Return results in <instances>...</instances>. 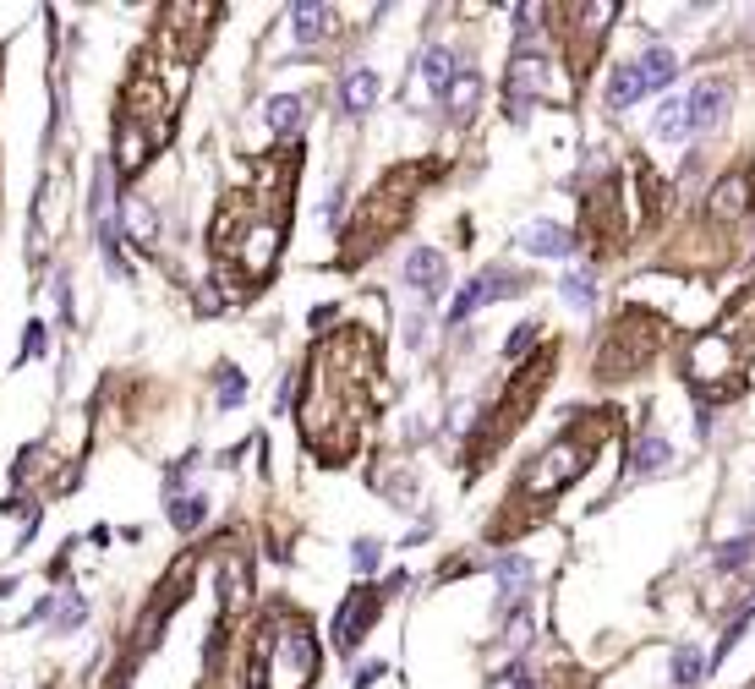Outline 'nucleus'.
I'll return each instance as SVG.
<instances>
[{
	"instance_id": "obj_1",
	"label": "nucleus",
	"mask_w": 755,
	"mask_h": 689,
	"mask_svg": "<svg viewBox=\"0 0 755 689\" xmlns=\"http://www.w3.org/2000/svg\"><path fill=\"white\" fill-rule=\"evenodd\" d=\"M378 372V350L362 329L340 334L334 345H323L312 356V383H307V405H301V432H318L329 416V438H323V460H340V443H356V422L367 405V383Z\"/></svg>"
},
{
	"instance_id": "obj_2",
	"label": "nucleus",
	"mask_w": 755,
	"mask_h": 689,
	"mask_svg": "<svg viewBox=\"0 0 755 689\" xmlns=\"http://www.w3.org/2000/svg\"><path fill=\"white\" fill-rule=\"evenodd\" d=\"M755 361V290L734 301L717 318V329H706L690 345V383L701 400H728L745 383V367Z\"/></svg>"
},
{
	"instance_id": "obj_3",
	"label": "nucleus",
	"mask_w": 755,
	"mask_h": 689,
	"mask_svg": "<svg viewBox=\"0 0 755 689\" xmlns=\"http://www.w3.org/2000/svg\"><path fill=\"white\" fill-rule=\"evenodd\" d=\"M318 673V640L301 624H274L258 640V657H252V689H307V679Z\"/></svg>"
},
{
	"instance_id": "obj_4",
	"label": "nucleus",
	"mask_w": 755,
	"mask_h": 689,
	"mask_svg": "<svg viewBox=\"0 0 755 689\" xmlns=\"http://www.w3.org/2000/svg\"><path fill=\"white\" fill-rule=\"evenodd\" d=\"M580 471H586V427L564 432L559 443H548V449L526 465V476H520V498H553V493H564Z\"/></svg>"
},
{
	"instance_id": "obj_5",
	"label": "nucleus",
	"mask_w": 755,
	"mask_h": 689,
	"mask_svg": "<svg viewBox=\"0 0 755 689\" xmlns=\"http://www.w3.org/2000/svg\"><path fill=\"white\" fill-rule=\"evenodd\" d=\"M520 290H526V279H520L515 268H504V263H498V268H482V274H476L471 285L460 290L455 301H449V323H466L471 312H482V307H487V301L520 296Z\"/></svg>"
},
{
	"instance_id": "obj_6",
	"label": "nucleus",
	"mask_w": 755,
	"mask_h": 689,
	"mask_svg": "<svg viewBox=\"0 0 755 689\" xmlns=\"http://www.w3.org/2000/svg\"><path fill=\"white\" fill-rule=\"evenodd\" d=\"M378 607H383V591H367V586L345 591V602L334 607V646L356 651V640L367 635V624L378 618Z\"/></svg>"
},
{
	"instance_id": "obj_7",
	"label": "nucleus",
	"mask_w": 755,
	"mask_h": 689,
	"mask_svg": "<svg viewBox=\"0 0 755 689\" xmlns=\"http://www.w3.org/2000/svg\"><path fill=\"white\" fill-rule=\"evenodd\" d=\"M728 110V88L723 83H695L690 93H684V121H690V137L695 132H712L717 121H723Z\"/></svg>"
},
{
	"instance_id": "obj_8",
	"label": "nucleus",
	"mask_w": 755,
	"mask_h": 689,
	"mask_svg": "<svg viewBox=\"0 0 755 689\" xmlns=\"http://www.w3.org/2000/svg\"><path fill=\"white\" fill-rule=\"evenodd\" d=\"M405 285L422 290V296H438V290L449 285V263L438 247H416L411 258H405Z\"/></svg>"
},
{
	"instance_id": "obj_9",
	"label": "nucleus",
	"mask_w": 755,
	"mask_h": 689,
	"mask_svg": "<svg viewBox=\"0 0 755 689\" xmlns=\"http://www.w3.org/2000/svg\"><path fill=\"white\" fill-rule=\"evenodd\" d=\"M515 241H520V252H531V258H569V252H575V236H569L564 225H553V219L526 225Z\"/></svg>"
},
{
	"instance_id": "obj_10",
	"label": "nucleus",
	"mask_w": 755,
	"mask_h": 689,
	"mask_svg": "<svg viewBox=\"0 0 755 689\" xmlns=\"http://www.w3.org/2000/svg\"><path fill=\"white\" fill-rule=\"evenodd\" d=\"M373 99H378V72L373 66H351V72L340 77V104L351 115H362V110H373Z\"/></svg>"
},
{
	"instance_id": "obj_11",
	"label": "nucleus",
	"mask_w": 755,
	"mask_h": 689,
	"mask_svg": "<svg viewBox=\"0 0 755 689\" xmlns=\"http://www.w3.org/2000/svg\"><path fill=\"white\" fill-rule=\"evenodd\" d=\"M329 22H334L329 6H318V0H301V6H290V39H296V44H312V39H323V33H329Z\"/></svg>"
},
{
	"instance_id": "obj_12",
	"label": "nucleus",
	"mask_w": 755,
	"mask_h": 689,
	"mask_svg": "<svg viewBox=\"0 0 755 689\" xmlns=\"http://www.w3.org/2000/svg\"><path fill=\"white\" fill-rule=\"evenodd\" d=\"M712 214H717V219H745V214H750V181H745V175H728V181H717Z\"/></svg>"
},
{
	"instance_id": "obj_13",
	"label": "nucleus",
	"mask_w": 755,
	"mask_h": 689,
	"mask_svg": "<svg viewBox=\"0 0 755 689\" xmlns=\"http://www.w3.org/2000/svg\"><path fill=\"white\" fill-rule=\"evenodd\" d=\"M455 55L444 50V44H433V50H422V83H427V93H438V99H444L449 93V83H455Z\"/></svg>"
},
{
	"instance_id": "obj_14",
	"label": "nucleus",
	"mask_w": 755,
	"mask_h": 689,
	"mask_svg": "<svg viewBox=\"0 0 755 689\" xmlns=\"http://www.w3.org/2000/svg\"><path fill=\"white\" fill-rule=\"evenodd\" d=\"M641 93H646V83H641V72H635V66H613L608 93H602V99H608V110H630Z\"/></svg>"
},
{
	"instance_id": "obj_15",
	"label": "nucleus",
	"mask_w": 755,
	"mask_h": 689,
	"mask_svg": "<svg viewBox=\"0 0 755 689\" xmlns=\"http://www.w3.org/2000/svg\"><path fill=\"white\" fill-rule=\"evenodd\" d=\"M635 72H641L646 93H652V88H668V83H673V72H679V66H673V50H662V44H652V50H646L641 61H635Z\"/></svg>"
},
{
	"instance_id": "obj_16",
	"label": "nucleus",
	"mask_w": 755,
	"mask_h": 689,
	"mask_svg": "<svg viewBox=\"0 0 755 689\" xmlns=\"http://www.w3.org/2000/svg\"><path fill=\"white\" fill-rule=\"evenodd\" d=\"M493 575H498V586H504V597H526V586H531V558L509 553V558H498V564H493Z\"/></svg>"
},
{
	"instance_id": "obj_17",
	"label": "nucleus",
	"mask_w": 755,
	"mask_h": 689,
	"mask_svg": "<svg viewBox=\"0 0 755 689\" xmlns=\"http://www.w3.org/2000/svg\"><path fill=\"white\" fill-rule=\"evenodd\" d=\"M668 460H673V449H668V438H657V432H646V438L635 443V476H657Z\"/></svg>"
},
{
	"instance_id": "obj_18",
	"label": "nucleus",
	"mask_w": 755,
	"mask_h": 689,
	"mask_svg": "<svg viewBox=\"0 0 755 689\" xmlns=\"http://www.w3.org/2000/svg\"><path fill=\"white\" fill-rule=\"evenodd\" d=\"M652 132L662 137V143H684L690 137V121H684V99H668L657 110V121H652Z\"/></svg>"
},
{
	"instance_id": "obj_19",
	"label": "nucleus",
	"mask_w": 755,
	"mask_h": 689,
	"mask_svg": "<svg viewBox=\"0 0 755 689\" xmlns=\"http://www.w3.org/2000/svg\"><path fill=\"white\" fill-rule=\"evenodd\" d=\"M701 673H706V657L695 646L673 651V689H695V684H701Z\"/></svg>"
},
{
	"instance_id": "obj_20",
	"label": "nucleus",
	"mask_w": 755,
	"mask_h": 689,
	"mask_svg": "<svg viewBox=\"0 0 755 689\" xmlns=\"http://www.w3.org/2000/svg\"><path fill=\"white\" fill-rule=\"evenodd\" d=\"M203 520H208V498H197V493L170 498V525H176V531H197Z\"/></svg>"
},
{
	"instance_id": "obj_21",
	"label": "nucleus",
	"mask_w": 755,
	"mask_h": 689,
	"mask_svg": "<svg viewBox=\"0 0 755 689\" xmlns=\"http://www.w3.org/2000/svg\"><path fill=\"white\" fill-rule=\"evenodd\" d=\"M476 93H482V83H476V72H455V83H449V93H444V110L466 115L471 104H476Z\"/></svg>"
},
{
	"instance_id": "obj_22",
	"label": "nucleus",
	"mask_w": 755,
	"mask_h": 689,
	"mask_svg": "<svg viewBox=\"0 0 755 689\" xmlns=\"http://www.w3.org/2000/svg\"><path fill=\"white\" fill-rule=\"evenodd\" d=\"M269 126H274V132H296V126H301V99H296V93H274V99H269Z\"/></svg>"
},
{
	"instance_id": "obj_23",
	"label": "nucleus",
	"mask_w": 755,
	"mask_h": 689,
	"mask_svg": "<svg viewBox=\"0 0 755 689\" xmlns=\"http://www.w3.org/2000/svg\"><path fill=\"white\" fill-rule=\"evenodd\" d=\"M241 400H247V372H236L225 361V367H219V411H236Z\"/></svg>"
},
{
	"instance_id": "obj_24",
	"label": "nucleus",
	"mask_w": 755,
	"mask_h": 689,
	"mask_svg": "<svg viewBox=\"0 0 755 689\" xmlns=\"http://www.w3.org/2000/svg\"><path fill=\"white\" fill-rule=\"evenodd\" d=\"M99 247H104V268H110V274H126V258H121V230H115V219H110V214L99 219Z\"/></svg>"
},
{
	"instance_id": "obj_25",
	"label": "nucleus",
	"mask_w": 755,
	"mask_h": 689,
	"mask_svg": "<svg viewBox=\"0 0 755 689\" xmlns=\"http://www.w3.org/2000/svg\"><path fill=\"white\" fill-rule=\"evenodd\" d=\"M559 290H564V301H569V307H580V312H591V307H597V285H591L586 274H564V279H559Z\"/></svg>"
},
{
	"instance_id": "obj_26",
	"label": "nucleus",
	"mask_w": 755,
	"mask_h": 689,
	"mask_svg": "<svg viewBox=\"0 0 755 689\" xmlns=\"http://www.w3.org/2000/svg\"><path fill=\"white\" fill-rule=\"evenodd\" d=\"M537 340H542V323H537V318L515 323V334H509V340H504V361H520V356H526V350L537 345Z\"/></svg>"
},
{
	"instance_id": "obj_27",
	"label": "nucleus",
	"mask_w": 755,
	"mask_h": 689,
	"mask_svg": "<svg viewBox=\"0 0 755 689\" xmlns=\"http://www.w3.org/2000/svg\"><path fill=\"white\" fill-rule=\"evenodd\" d=\"M126 214H132V241H143V247H159V241H154V214H148V203H132Z\"/></svg>"
},
{
	"instance_id": "obj_28",
	"label": "nucleus",
	"mask_w": 755,
	"mask_h": 689,
	"mask_svg": "<svg viewBox=\"0 0 755 689\" xmlns=\"http://www.w3.org/2000/svg\"><path fill=\"white\" fill-rule=\"evenodd\" d=\"M351 564L362 569V575H373V569H378V542H367V536H362V542H351Z\"/></svg>"
},
{
	"instance_id": "obj_29",
	"label": "nucleus",
	"mask_w": 755,
	"mask_h": 689,
	"mask_svg": "<svg viewBox=\"0 0 755 689\" xmlns=\"http://www.w3.org/2000/svg\"><path fill=\"white\" fill-rule=\"evenodd\" d=\"M83 618H88V607H83V602H66V607H61V618H55V629H61V635H72V629L83 624Z\"/></svg>"
},
{
	"instance_id": "obj_30",
	"label": "nucleus",
	"mask_w": 755,
	"mask_h": 689,
	"mask_svg": "<svg viewBox=\"0 0 755 689\" xmlns=\"http://www.w3.org/2000/svg\"><path fill=\"white\" fill-rule=\"evenodd\" d=\"M750 558V542H728L723 553H717V569H739Z\"/></svg>"
},
{
	"instance_id": "obj_31",
	"label": "nucleus",
	"mask_w": 755,
	"mask_h": 689,
	"mask_svg": "<svg viewBox=\"0 0 755 689\" xmlns=\"http://www.w3.org/2000/svg\"><path fill=\"white\" fill-rule=\"evenodd\" d=\"M28 356H44V323H28V334H22V361Z\"/></svg>"
},
{
	"instance_id": "obj_32",
	"label": "nucleus",
	"mask_w": 755,
	"mask_h": 689,
	"mask_svg": "<svg viewBox=\"0 0 755 689\" xmlns=\"http://www.w3.org/2000/svg\"><path fill=\"white\" fill-rule=\"evenodd\" d=\"M378 679H383V662H362V668H356V679H351V684H356V689H373Z\"/></svg>"
}]
</instances>
